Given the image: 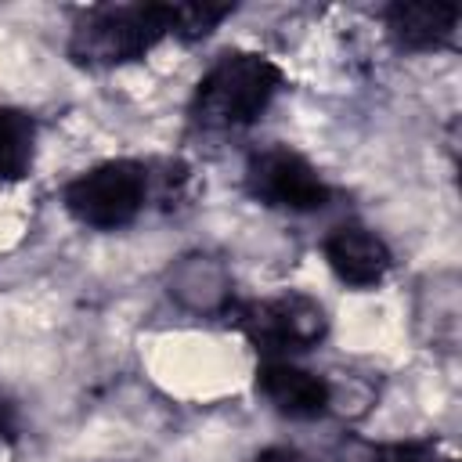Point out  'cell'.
Listing matches in <instances>:
<instances>
[{
	"instance_id": "14",
	"label": "cell",
	"mask_w": 462,
	"mask_h": 462,
	"mask_svg": "<svg viewBox=\"0 0 462 462\" xmlns=\"http://www.w3.org/2000/svg\"><path fill=\"white\" fill-rule=\"evenodd\" d=\"M4 437H7V426H4V415H0V444H4Z\"/></svg>"
},
{
	"instance_id": "6",
	"label": "cell",
	"mask_w": 462,
	"mask_h": 462,
	"mask_svg": "<svg viewBox=\"0 0 462 462\" xmlns=\"http://www.w3.org/2000/svg\"><path fill=\"white\" fill-rule=\"evenodd\" d=\"M325 260L336 271V278L354 289L379 285L393 263L386 242L375 231L357 227V224H343L325 238Z\"/></svg>"
},
{
	"instance_id": "1",
	"label": "cell",
	"mask_w": 462,
	"mask_h": 462,
	"mask_svg": "<svg viewBox=\"0 0 462 462\" xmlns=\"http://www.w3.org/2000/svg\"><path fill=\"white\" fill-rule=\"evenodd\" d=\"M282 90V69L253 51L220 54L217 65L199 79L191 97V119L202 130H238L263 116Z\"/></svg>"
},
{
	"instance_id": "11",
	"label": "cell",
	"mask_w": 462,
	"mask_h": 462,
	"mask_svg": "<svg viewBox=\"0 0 462 462\" xmlns=\"http://www.w3.org/2000/svg\"><path fill=\"white\" fill-rule=\"evenodd\" d=\"M170 11H173V36L199 40L213 32L235 7L231 4H170Z\"/></svg>"
},
{
	"instance_id": "5",
	"label": "cell",
	"mask_w": 462,
	"mask_h": 462,
	"mask_svg": "<svg viewBox=\"0 0 462 462\" xmlns=\"http://www.w3.org/2000/svg\"><path fill=\"white\" fill-rule=\"evenodd\" d=\"M235 321L263 350H303V346L318 343L328 328L321 303L310 296H300V292L249 303L238 310Z\"/></svg>"
},
{
	"instance_id": "8",
	"label": "cell",
	"mask_w": 462,
	"mask_h": 462,
	"mask_svg": "<svg viewBox=\"0 0 462 462\" xmlns=\"http://www.w3.org/2000/svg\"><path fill=\"white\" fill-rule=\"evenodd\" d=\"M458 7L444 0H411L386 7V29L404 51H437L455 36Z\"/></svg>"
},
{
	"instance_id": "10",
	"label": "cell",
	"mask_w": 462,
	"mask_h": 462,
	"mask_svg": "<svg viewBox=\"0 0 462 462\" xmlns=\"http://www.w3.org/2000/svg\"><path fill=\"white\" fill-rule=\"evenodd\" d=\"M36 123L22 108H0V180H22L32 166Z\"/></svg>"
},
{
	"instance_id": "4",
	"label": "cell",
	"mask_w": 462,
	"mask_h": 462,
	"mask_svg": "<svg viewBox=\"0 0 462 462\" xmlns=\"http://www.w3.org/2000/svg\"><path fill=\"white\" fill-rule=\"evenodd\" d=\"M245 184L253 199H260L263 206H278L292 213H314L328 202V184L321 180V173L300 152L282 144L263 148L249 159Z\"/></svg>"
},
{
	"instance_id": "12",
	"label": "cell",
	"mask_w": 462,
	"mask_h": 462,
	"mask_svg": "<svg viewBox=\"0 0 462 462\" xmlns=\"http://www.w3.org/2000/svg\"><path fill=\"white\" fill-rule=\"evenodd\" d=\"M372 462H437V448L430 440H408V444H383L372 451Z\"/></svg>"
},
{
	"instance_id": "9",
	"label": "cell",
	"mask_w": 462,
	"mask_h": 462,
	"mask_svg": "<svg viewBox=\"0 0 462 462\" xmlns=\"http://www.w3.org/2000/svg\"><path fill=\"white\" fill-rule=\"evenodd\" d=\"M170 292H177L180 300L188 292H195L188 300V307H199V310H213L227 300V278H224V267L209 256H188L173 278H170Z\"/></svg>"
},
{
	"instance_id": "7",
	"label": "cell",
	"mask_w": 462,
	"mask_h": 462,
	"mask_svg": "<svg viewBox=\"0 0 462 462\" xmlns=\"http://www.w3.org/2000/svg\"><path fill=\"white\" fill-rule=\"evenodd\" d=\"M256 386L282 415L292 419H314L332 404V386L321 375L296 368L289 361H267L256 372Z\"/></svg>"
},
{
	"instance_id": "2",
	"label": "cell",
	"mask_w": 462,
	"mask_h": 462,
	"mask_svg": "<svg viewBox=\"0 0 462 462\" xmlns=\"http://www.w3.org/2000/svg\"><path fill=\"white\" fill-rule=\"evenodd\" d=\"M162 36H173L170 4H108L90 7L69 40V58L87 69H112L144 58Z\"/></svg>"
},
{
	"instance_id": "13",
	"label": "cell",
	"mask_w": 462,
	"mask_h": 462,
	"mask_svg": "<svg viewBox=\"0 0 462 462\" xmlns=\"http://www.w3.org/2000/svg\"><path fill=\"white\" fill-rule=\"evenodd\" d=\"M253 462H314V458L303 455V451H296V448H267Z\"/></svg>"
},
{
	"instance_id": "3",
	"label": "cell",
	"mask_w": 462,
	"mask_h": 462,
	"mask_svg": "<svg viewBox=\"0 0 462 462\" xmlns=\"http://www.w3.org/2000/svg\"><path fill=\"white\" fill-rule=\"evenodd\" d=\"M148 199V170L130 159L101 162L87 173H79L65 188L69 213L97 231H116L137 220Z\"/></svg>"
}]
</instances>
